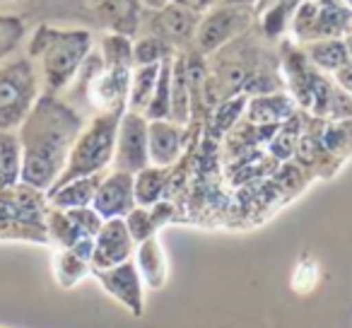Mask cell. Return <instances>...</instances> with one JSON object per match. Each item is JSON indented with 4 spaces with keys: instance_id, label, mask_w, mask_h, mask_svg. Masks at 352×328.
<instances>
[{
    "instance_id": "6da1fadb",
    "label": "cell",
    "mask_w": 352,
    "mask_h": 328,
    "mask_svg": "<svg viewBox=\"0 0 352 328\" xmlns=\"http://www.w3.org/2000/svg\"><path fill=\"white\" fill-rule=\"evenodd\" d=\"M82 128V116L73 107L56 94H41L17 128L22 142V184L36 191H49L65 169Z\"/></svg>"
},
{
    "instance_id": "7a4b0ae2",
    "label": "cell",
    "mask_w": 352,
    "mask_h": 328,
    "mask_svg": "<svg viewBox=\"0 0 352 328\" xmlns=\"http://www.w3.org/2000/svg\"><path fill=\"white\" fill-rule=\"evenodd\" d=\"M92 32L87 30H63V27L44 25L32 34L30 58H36L41 63L46 94H58L78 78L85 61L92 54Z\"/></svg>"
},
{
    "instance_id": "3957f363",
    "label": "cell",
    "mask_w": 352,
    "mask_h": 328,
    "mask_svg": "<svg viewBox=\"0 0 352 328\" xmlns=\"http://www.w3.org/2000/svg\"><path fill=\"white\" fill-rule=\"evenodd\" d=\"M121 116H123V111L97 113V116L80 131L78 140H75L73 150H70V155H68V162H65V169L60 172L58 182H56L49 191L73 182V179L102 174V172H107V167H111Z\"/></svg>"
},
{
    "instance_id": "277c9868",
    "label": "cell",
    "mask_w": 352,
    "mask_h": 328,
    "mask_svg": "<svg viewBox=\"0 0 352 328\" xmlns=\"http://www.w3.org/2000/svg\"><path fill=\"white\" fill-rule=\"evenodd\" d=\"M39 97V75L32 58H17L3 65L0 68V128L17 131Z\"/></svg>"
},
{
    "instance_id": "5b68a950",
    "label": "cell",
    "mask_w": 352,
    "mask_h": 328,
    "mask_svg": "<svg viewBox=\"0 0 352 328\" xmlns=\"http://www.w3.org/2000/svg\"><path fill=\"white\" fill-rule=\"evenodd\" d=\"M251 25H254V8L215 6L208 10L206 17H201L193 41L203 54H212L244 34Z\"/></svg>"
},
{
    "instance_id": "8992f818",
    "label": "cell",
    "mask_w": 352,
    "mask_h": 328,
    "mask_svg": "<svg viewBox=\"0 0 352 328\" xmlns=\"http://www.w3.org/2000/svg\"><path fill=\"white\" fill-rule=\"evenodd\" d=\"M147 118L138 111H123L116 133V150H113L111 167L118 172L138 174L150 167V150H147Z\"/></svg>"
},
{
    "instance_id": "52a82bcc",
    "label": "cell",
    "mask_w": 352,
    "mask_h": 328,
    "mask_svg": "<svg viewBox=\"0 0 352 328\" xmlns=\"http://www.w3.org/2000/svg\"><path fill=\"white\" fill-rule=\"evenodd\" d=\"M135 241L126 227L123 217H111L104 220L99 232L94 234V249H92V270L113 268V265L131 261L135 254Z\"/></svg>"
},
{
    "instance_id": "ba28073f",
    "label": "cell",
    "mask_w": 352,
    "mask_h": 328,
    "mask_svg": "<svg viewBox=\"0 0 352 328\" xmlns=\"http://www.w3.org/2000/svg\"><path fill=\"white\" fill-rule=\"evenodd\" d=\"M135 206V177L118 169L104 174L92 201L94 210L104 220H111V217H126Z\"/></svg>"
},
{
    "instance_id": "9c48e42d",
    "label": "cell",
    "mask_w": 352,
    "mask_h": 328,
    "mask_svg": "<svg viewBox=\"0 0 352 328\" xmlns=\"http://www.w3.org/2000/svg\"><path fill=\"white\" fill-rule=\"evenodd\" d=\"M92 273L97 275L99 285L113 299H118L133 316H142V311H145V307H142V275L135 261H123L113 268L92 270Z\"/></svg>"
},
{
    "instance_id": "30bf717a",
    "label": "cell",
    "mask_w": 352,
    "mask_h": 328,
    "mask_svg": "<svg viewBox=\"0 0 352 328\" xmlns=\"http://www.w3.org/2000/svg\"><path fill=\"white\" fill-rule=\"evenodd\" d=\"M198 22H201V12L191 10L179 3H166V6L157 8L155 17H152V34L164 39L174 49L191 44L196 39Z\"/></svg>"
},
{
    "instance_id": "8fae6325",
    "label": "cell",
    "mask_w": 352,
    "mask_h": 328,
    "mask_svg": "<svg viewBox=\"0 0 352 328\" xmlns=\"http://www.w3.org/2000/svg\"><path fill=\"white\" fill-rule=\"evenodd\" d=\"M147 150H150V164L171 169L184 150V126L171 118L147 123Z\"/></svg>"
},
{
    "instance_id": "7c38bea8",
    "label": "cell",
    "mask_w": 352,
    "mask_h": 328,
    "mask_svg": "<svg viewBox=\"0 0 352 328\" xmlns=\"http://www.w3.org/2000/svg\"><path fill=\"white\" fill-rule=\"evenodd\" d=\"M92 10L116 34L133 36L140 27V0H89Z\"/></svg>"
},
{
    "instance_id": "4fadbf2b",
    "label": "cell",
    "mask_w": 352,
    "mask_h": 328,
    "mask_svg": "<svg viewBox=\"0 0 352 328\" xmlns=\"http://www.w3.org/2000/svg\"><path fill=\"white\" fill-rule=\"evenodd\" d=\"M294 116V99L283 92L256 94L246 102V118L254 126H280Z\"/></svg>"
},
{
    "instance_id": "5bb4252c",
    "label": "cell",
    "mask_w": 352,
    "mask_h": 328,
    "mask_svg": "<svg viewBox=\"0 0 352 328\" xmlns=\"http://www.w3.org/2000/svg\"><path fill=\"white\" fill-rule=\"evenodd\" d=\"M102 174H92V177H80L73 179V182L63 184V186L54 188V191L46 193L49 203L54 208H60V210H70V208H85L92 206L94 193L99 188V182H102Z\"/></svg>"
},
{
    "instance_id": "9a60e30c",
    "label": "cell",
    "mask_w": 352,
    "mask_h": 328,
    "mask_svg": "<svg viewBox=\"0 0 352 328\" xmlns=\"http://www.w3.org/2000/svg\"><path fill=\"white\" fill-rule=\"evenodd\" d=\"M191 70L186 65V58L174 56V65H171V121L179 126H186L191 118Z\"/></svg>"
},
{
    "instance_id": "2e32d148",
    "label": "cell",
    "mask_w": 352,
    "mask_h": 328,
    "mask_svg": "<svg viewBox=\"0 0 352 328\" xmlns=\"http://www.w3.org/2000/svg\"><path fill=\"white\" fill-rule=\"evenodd\" d=\"M135 263L138 270L142 275V283L152 289H160L164 287V280H166V259H164V251H162L160 241L155 237L150 239L140 241L135 246Z\"/></svg>"
},
{
    "instance_id": "e0dca14e",
    "label": "cell",
    "mask_w": 352,
    "mask_h": 328,
    "mask_svg": "<svg viewBox=\"0 0 352 328\" xmlns=\"http://www.w3.org/2000/svg\"><path fill=\"white\" fill-rule=\"evenodd\" d=\"M22 182V142L17 131L0 128V188H12Z\"/></svg>"
},
{
    "instance_id": "ac0fdd59",
    "label": "cell",
    "mask_w": 352,
    "mask_h": 328,
    "mask_svg": "<svg viewBox=\"0 0 352 328\" xmlns=\"http://www.w3.org/2000/svg\"><path fill=\"white\" fill-rule=\"evenodd\" d=\"M162 63L150 65H135L131 73V87H128V111L145 113L150 97L155 92L157 78H160Z\"/></svg>"
},
{
    "instance_id": "d6986e66",
    "label": "cell",
    "mask_w": 352,
    "mask_h": 328,
    "mask_svg": "<svg viewBox=\"0 0 352 328\" xmlns=\"http://www.w3.org/2000/svg\"><path fill=\"white\" fill-rule=\"evenodd\" d=\"M135 177V203L142 208H150L155 206L157 201H162L164 196V188H166V182H169V169L166 167H150L140 169Z\"/></svg>"
},
{
    "instance_id": "ffe728a7",
    "label": "cell",
    "mask_w": 352,
    "mask_h": 328,
    "mask_svg": "<svg viewBox=\"0 0 352 328\" xmlns=\"http://www.w3.org/2000/svg\"><path fill=\"white\" fill-rule=\"evenodd\" d=\"M54 270H56V278H58L60 287H73L80 278L92 270V261L89 256L80 254L78 249H60L54 259Z\"/></svg>"
},
{
    "instance_id": "44dd1931",
    "label": "cell",
    "mask_w": 352,
    "mask_h": 328,
    "mask_svg": "<svg viewBox=\"0 0 352 328\" xmlns=\"http://www.w3.org/2000/svg\"><path fill=\"white\" fill-rule=\"evenodd\" d=\"M174 56H171V58H166V61H162L160 78H157L155 92H152L150 104H147L145 113H142L147 121L171 118V65H174Z\"/></svg>"
},
{
    "instance_id": "7402d4cb",
    "label": "cell",
    "mask_w": 352,
    "mask_h": 328,
    "mask_svg": "<svg viewBox=\"0 0 352 328\" xmlns=\"http://www.w3.org/2000/svg\"><path fill=\"white\" fill-rule=\"evenodd\" d=\"M309 58L321 70H340L350 63V49L340 39H316L309 44Z\"/></svg>"
},
{
    "instance_id": "603a6c76",
    "label": "cell",
    "mask_w": 352,
    "mask_h": 328,
    "mask_svg": "<svg viewBox=\"0 0 352 328\" xmlns=\"http://www.w3.org/2000/svg\"><path fill=\"white\" fill-rule=\"evenodd\" d=\"M174 54H176L174 46L166 44L164 39H160V36H155V34L133 41V61H135V65L162 63V61L171 58Z\"/></svg>"
},
{
    "instance_id": "cb8c5ba5",
    "label": "cell",
    "mask_w": 352,
    "mask_h": 328,
    "mask_svg": "<svg viewBox=\"0 0 352 328\" xmlns=\"http://www.w3.org/2000/svg\"><path fill=\"white\" fill-rule=\"evenodd\" d=\"M49 234L60 249H70L75 241L82 239V234H80L78 227L73 225L68 212L60 210V208H54V206H51V210H49Z\"/></svg>"
},
{
    "instance_id": "d4e9b609",
    "label": "cell",
    "mask_w": 352,
    "mask_h": 328,
    "mask_svg": "<svg viewBox=\"0 0 352 328\" xmlns=\"http://www.w3.org/2000/svg\"><path fill=\"white\" fill-rule=\"evenodd\" d=\"M25 34H27V25L22 17L0 15V61L8 58L22 44Z\"/></svg>"
},
{
    "instance_id": "484cf974",
    "label": "cell",
    "mask_w": 352,
    "mask_h": 328,
    "mask_svg": "<svg viewBox=\"0 0 352 328\" xmlns=\"http://www.w3.org/2000/svg\"><path fill=\"white\" fill-rule=\"evenodd\" d=\"M123 220H126V227H128V232H131V237H133L135 244H140V241L155 237V232L160 230L157 222H155V217H152L150 208H142V206H135L126 217H123Z\"/></svg>"
},
{
    "instance_id": "4316f807",
    "label": "cell",
    "mask_w": 352,
    "mask_h": 328,
    "mask_svg": "<svg viewBox=\"0 0 352 328\" xmlns=\"http://www.w3.org/2000/svg\"><path fill=\"white\" fill-rule=\"evenodd\" d=\"M299 145V131L292 128L289 131V118L285 123H280L278 131L273 133V140H270V152H273L278 160H287L297 152Z\"/></svg>"
},
{
    "instance_id": "83f0119b",
    "label": "cell",
    "mask_w": 352,
    "mask_h": 328,
    "mask_svg": "<svg viewBox=\"0 0 352 328\" xmlns=\"http://www.w3.org/2000/svg\"><path fill=\"white\" fill-rule=\"evenodd\" d=\"M68 217L73 220V225L78 227V232L82 237H94L99 232V227L104 225V217L94 210L92 206H85V208H70Z\"/></svg>"
},
{
    "instance_id": "f1b7e54d",
    "label": "cell",
    "mask_w": 352,
    "mask_h": 328,
    "mask_svg": "<svg viewBox=\"0 0 352 328\" xmlns=\"http://www.w3.org/2000/svg\"><path fill=\"white\" fill-rule=\"evenodd\" d=\"M246 109V97L239 94V97H230L227 102H222L215 111V126H217V133H227L232 126L236 123V118L241 116V111Z\"/></svg>"
},
{
    "instance_id": "f546056e",
    "label": "cell",
    "mask_w": 352,
    "mask_h": 328,
    "mask_svg": "<svg viewBox=\"0 0 352 328\" xmlns=\"http://www.w3.org/2000/svg\"><path fill=\"white\" fill-rule=\"evenodd\" d=\"M287 20H289V10L283 6V3H278V6L268 8V12L263 15L261 25H263V32L268 36H278V34H283V32H285Z\"/></svg>"
},
{
    "instance_id": "4dcf8cb0",
    "label": "cell",
    "mask_w": 352,
    "mask_h": 328,
    "mask_svg": "<svg viewBox=\"0 0 352 328\" xmlns=\"http://www.w3.org/2000/svg\"><path fill=\"white\" fill-rule=\"evenodd\" d=\"M171 3L186 6V8H191V10H196V12H203V10H208V8L212 6V0H171Z\"/></svg>"
},
{
    "instance_id": "1f68e13d",
    "label": "cell",
    "mask_w": 352,
    "mask_h": 328,
    "mask_svg": "<svg viewBox=\"0 0 352 328\" xmlns=\"http://www.w3.org/2000/svg\"><path fill=\"white\" fill-rule=\"evenodd\" d=\"M258 0H217V6H241V8H254Z\"/></svg>"
},
{
    "instance_id": "d6a6232c",
    "label": "cell",
    "mask_w": 352,
    "mask_h": 328,
    "mask_svg": "<svg viewBox=\"0 0 352 328\" xmlns=\"http://www.w3.org/2000/svg\"><path fill=\"white\" fill-rule=\"evenodd\" d=\"M142 6L145 8H152V10H157V8H162V6H166L169 0H140Z\"/></svg>"
},
{
    "instance_id": "836d02e7",
    "label": "cell",
    "mask_w": 352,
    "mask_h": 328,
    "mask_svg": "<svg viewBox=\"0 0 352 328\" xmlns=\"http://www.w3.org/2000/svg\"><path fill=\"white\" fill-rule=\"evenodd\" d=\"M0 3H10V0H0Z\"/></svg>"
}]
</instances>
